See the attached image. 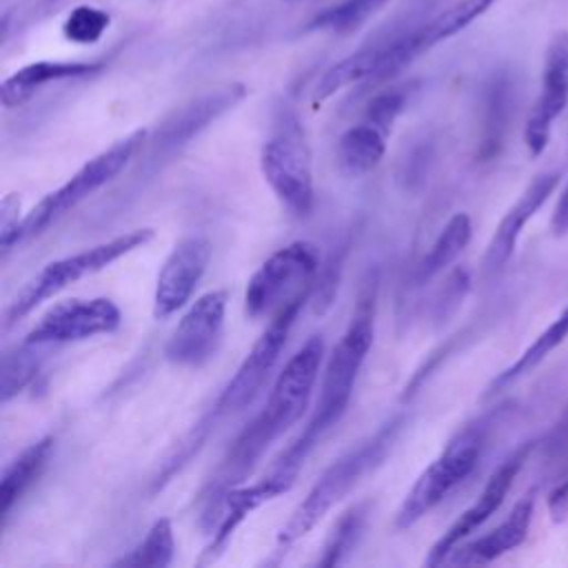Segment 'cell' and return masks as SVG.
<instances>
[{"mask_svg": "<svg viewBox=\"0 0 568 568\" xmlns=\"http://www.w3.org/2000/svg\"><path fill=\"white\" fill-rule=\"evenodd\" d=\"M109 22H111V16L106 11H102L98 7L80 4L67 16V20L62 24V33L69 42L93 44L104 36Z\"/></svg>", "mask_w": 568, "mask_h": 568, "instance_id": "cell-30", "label": "cell"}, {"mask_svg": "<svg viewBox=\"0 0 568 568\" xmlns=\"http://www.w3.org/2000/svg\"><path fill=\"white\" fill-rule=\"evenodd\" d=\"M532 450V442H528L526 446L517 448L513 455H508L488 477V481L484 484L479 497L446 528V532L430 546L424 564L426 566H439L446 561V557L470 535L475 532L484 521H488L490 515H495V510L504 504L515 477L519 475L528 453Z\"/></svg>", "mask_w": 568, "mask_h": 568, "instance_id": "cell-13", "label": "cell"}, {"mask_svg": "<svg viewBox=\"0 0 568 568\" xmlns=\"http://www.w3.org/2000/svg\"><path fill=\"white\" fill-rule=\"evenodd\" d=\"M246 89L237 82L220 87L206 95H200L197 100L189 102L180 111H175L158 131L153 144L160 151H173L175 146H182L189 142L197 131L209 126L215 118H220L224 111L233 109L242 98Z\"/></svg>", "mask_w": 568, "mask_h": 568, "instance_id": "cell-17", "label": "cell"}, {"mask_svg": "<svg viewBox=\"0 0 568 568\" xmlns=\"http://www.w3.org/2000/svg\"><path fill=\"white\" fill-rule=\"evenodd\" d=\"M106 67L104 60H40L31 62L9 78H4L0 87V100L7 109L20 106L29 102L42 87L51 82H62V80H78V78H89L100 73Z\"/></svg>", "mask_w": 568, "mask_h": 568, "instance_id": "cell-19", "label": "cell"}, {"mask_svg": "<svg viewBox=\"0 0 568 568\" xmlns=\"http://www.w3.org/2000/svg\"><path fill=\"white\" fill-rule=\"evenodd\" d=\"M468 286H470V280H468V273L464 268H455L444 286H442V295H439V302H437V308H439V317H446L450 311H455L459 306V302L464 300V295L468 293Z\"/></svg>", "mask_w": 568, "mask_h": 568, "instance_id": "cell-34", "label": "cell"}, {"mask_svg": "<svg viewBox=\"0 0 568 568\" xmlns=\"http://www.w3.org/2000/svg\"><path fill=\"white\" fill-rule=\"evenodd\" d=\"M386 131L364 120L346 129L337 140V169L346 178H359L371 173L384 158L386 151Z\"/></svg>", "mask_w": 568, "mask_h": 568, "instance_id": "cell-20", "label": "cell"}, {"mask_svg": "<svg viewBox=\"0 0 568 568\" xmlns=\"http://www.w3.org/2000/svg\"><path fill=\"white\" fill-rule=\"evenodd\" d=\"M513 106V87L506 75L493 78L486 89L484 98V124H481V142H479V158L490 160L499 153L504 144V135L510 120Z\"/></svg>", "mask_w": 568, "mask_h": 568, "instance_id": "cell-25", "label": "cell"}, {"mask_svg": "<svg viewBox=\"0 0 568 568\" xmlns=\"http://www.w3.org/2000/svg\"><path fill=\"white\" fill-rule=\"evenodd\" d=\"M175 557L173 524L169 517H160L151 524L144 539L129 550V555L113 561L115 568H166Z\"/></svg>", "mask_w": 568, "mask_h": 568, "instance_id": "cell-26", "label": "cell"}, {"mask_svg": "<svg viewBox=\"0 0 568 568\" xmlns=\"http://www.w3.org/2000/svg\"><path fill=\"white\" fill-rule=\"evenodd\" d=\"M211 242L204 235L182 237L160 266L153 291V317L166 320L193 297L211 262Z\"/></svg>", "mask_w": 568, "mask_h": 568, "instance_id": "cell-12", "label": "cell"}, {"mask_svg": "<svg viewBox=\"0 0 568 568\" xmlns=\"http://www.w3.org/2000/svg\"><path fill=\"white\" fill-rule=\"evenodd\" d=\"M566 335H568V306L555 317V322L544 333L537 335V339L508 368H504L499 375L493 377V382L486 388V397L504 390L506 386L515 384L517 379L528 375L532 368H537L548 357V353L555 351L566 339Z\"/></svg>", "mask_w": 568, "mask_h": 568, "instance_id": "cell-24", "label": "cell"}, {"mask_svg": "<svg viewBox=\"0 0 568 568\" xmlns=\"http://www.w3.org/2000/svg\"><path fill=\"white\" fill-rule=\"evenodd\" d=\"M146 140V131L138 129L122 140L113 142L109 149L93 155L89 162H84L64 184L47 193L24 217L16 233V244L31 240L40 233H44L51 224H55L62 215L73 211L80 202L91 197L95 191H100L104 184H109L142 149V142Z\"/></svg>", "mask_w": 568, "mask_h": 568, "instance_id": "cell-5", "label": "cell"}, {"mask_svg": "<svg viewBox=\"0 0 568 568\" xmlns=\"http://www.w3.org/2000/svg\"><path fill=\"white\" fill-rule=\"evenodd\" d=\"M406 98H408V93H406L404 87H395V89H388V91L377 93V95L371 100L364 120L373 122L375 126H379L382 131L388 133L390 126H393V122H395V118L402 113V109H404V104H406Z\"/></svg>", "mask_w": 568, "mask_h": 568, "instance_id": "cell-32", "label": "cell"}, {"mask_svg": "<svg viewBox=\"0 0 568 568\" xmlns=\"http://www.w3.org/2000/svg\"><path fill=\"white\" fill-rule=\"evenodd\" d=\"M304 302L306 300L293 302L271 317L264 333L257 337L253 348L246 353V357L242 359V364L237 366L233 377L226 382V386L217 395L209 419H204L200 426H195V439L191 444L197 446L206 437V433L213 428V424L242 413L257 397V393L266 384L273 366L280 359V353L286 344L291 326H293L300 308L304 306Z\"/></svg>", "mask_w": 568, "mask_h": 568, "instance_id": "cell-8", "label": "cell"}, {"mask_svg": "<svg viewBox=\"0 0 568 568\" xmlns=\"http://www.w3.org/2000/svg\"><path fill=\"white\" fill-rule=\"evenodd\" d=\"M20 213V197L16 193H9L2 197L0 204V244L2 251H11V246H16V233L22 224Z\"/></svg>", "mask_w": 568, "mask_h": 568, "instance_id": "cell-33", "label": "cell"}, {"mask_svg": "<svg viewBox=\"0 0 568 568\" xmlns=\"http://www.w3.org/2000/svg\"><path fill=\"white\" fill-rule=\"evenodd\" d=\"M53 450V437L44 435L29 444L2 473L0 479V515L2 521L9 519L11 508L22 499V495L38 481Z\"/></svg>", "mask_w": 568, "mask_h": 568, "instance_id": "cell-21", "label": "cell"}, {"mask_svg": "<svg viewBox=\"0 0 568 568\" xmlns=\"http://www.w3.org/2000/svg\"><path fill=\"white\" fill-rule=\"evenodd\" d=\"M548 510L552 521H561L568 515V477L564 481H559V486H555L548 495Z\"/></svg>", "mask_w": 568, "mask_h": 568, "instance_id": "cell-35", "label": "cell"}, {"mask_svg": "<svg viewBox=\"0 0 568 568\" xmlns=\"http://www.w3.org/2000/svg\"><path fill=\"white\" fill-rule=\"evenodd\" d=\"M373 335H375V282H368L359 293L357 306L353 311V317L346 331L342 333L339 342L333 346L328 355L315 410L308 424L304 426V430L300 433V437L271 466L273 473L295 479L297 470L302 468L304 459L315 448V444L342 419V415L351 404L357 375L373 346Z\"/></svg>", "mask_w": 568, "mask_h": 568, "instance_id": "cell-2", "label": "cell"}, {"mask_svg": "<svg viewBox=\"0 0 568 568\" xmlns=\"http://www.w3.org/2000/svg\"><path fill=\"white\" fill-rule=\"evenodd\" d=\"M322 359L324 339L322 335H311L277 373L266 406L233 442L213 479V493H224L235 481L244 479L246 473H251L253 466L262 459L266 448L302 419L311 404Z\"/></svg>", "mask_w": 568, "mask_h": 568, "instance_id": "cell-1", "label": "cell"}, {"mask_svg": "<svg viewBox=\"0 0 568 568\" xmlns=\"http://www.w3.org/2000/svg\"><path fill=\"white\" fill-rule=\"evenodd\" d=\"M320 271V253L311 242H291L271 253L251 275L244 308L253 320L273 317L293 302L308 300Z\"/></svg>", "mask_w": 568, "mask_h": 568, "instance_id": "cell-9", "label": "cell"}, {"mask_svg": "<svg viewBox=\"0 0 568 568\" xmlns=\"http://www.w3.org/2000/svg\"><path fill=\"white\" fill-rule=\"evenodd\" d=\"M31 346L22 342L20 348H16V353H7L2 359V386H0V395L2 402L7 404L11 397H16L36 375L38 371V359L36 353L29 351Z\"/></svg>", "mask_w": 568, "mask_h": 568, "instance_id": "cell-31", "label": "cell"}, {"mask_svg": "<svg viewBox=\"0 0 568 568\" xmlns=\"http://www.w3.org/2000/svg\"><path fill=\"white\" fill-rule=\"evenodd\" d=\"M153 237V229H133L129 233L115 235L106 242H100L91 248L78 251L73 255H64L44 264L9 302L4 311V326H13L22 317H27L38 304L53 297L55 293L64 291L69 284L93 275L109 264L118 262L120 257L133 253L135 248L144 246Z\"/></svg>", "mask_w": 568, "mask_h": 568, "instance_id": "cell-4", "label": "cell"}, {"mask_svg": "<svg viewBox=\"0 0 568 568\" xmlns=\"http://www.w3.org/2000/svg\"><path fill=\"white\" fill-rule=\"evenodd\" d=\"M388 0H342L322 13H317L306 29L308 31H328L337 36H348L368 22Z\"/></svg>", "mask_w": 568, "mask_h": 568, "instance_id": "cell-28", "label": "cell"}, {"mask_svg": "<svg viewBox=\"0 0 568 568\" xmlns=\"http://www.w3.org/2000/svg\"><path fill=\"white\" fill-rule=\"evenodd\" d=\"M473 235V224L468 213H455L444 229L439 231V235L435 237V242L430 244L428 253L422 257V262L415 268V284L422 286L426 282H430L433 277H437L439 273H444L468 246Z\"/></svg>", "mask_w": 568, "mask_h": 568, "instance_id": "cell-23", "label": "cell"}, {"mask_svg": "<svg viewBox=\"0 0 568 568\" xmlns=\"http://www.w3.org/2000/svg\"><path fill=\"white\" fill-rule=\"evenodd\" d=\"M226 304L229 293L224 288H213L200 295L166 339V362L184 368H200L209 364L222 344Z\"/></svg>", "mask_w": 568, "mask_h": 568, "instance_id": "cell-10", "label": "cell"}, {"mask_svg": "<svg viewBox=\"0 0 568 568\" xmlns=\"http://www.w3.org/2000/svg\"><path fill=\"white\" fill-rule=\"evenodd\" d=\"M568 106V31H557L546 49L544 73H541V91L530 109L524 129V142L532 158L541 155L550 126L557 115Z\"/></svg>", "mask_w": 568, "mask_h": 568, "instance_id": "cell-14", "label": "cell"}, {"mask_svg": "<svg viewBox=\"0 0 568 568\" xmlns=\"http://www.w3.org/2000/svg\"><path fill=\"white\" fill-rule=\"evenodd\" d=\"M295 479L273 473L268 470L266 477L248 484V486H231L226 488L220 499L215 501L217 506V519H215V530L213 537L209 541V546L202 552L200 564L206 561H215L224 548L229 546L231 537L235 535V530L240 528V524L260 506H264L266 501L275 499L277 495L286 493L293 486Z\"/></svg>", "mask_w": 568, "mask_h": 568, "instance_id": "cell-15", "label": "cell"}, {"mask_svg": "<svg viewBox=\"0 0 568 568\" xmlns=\"http://www.w3.org/2000/svg\"><path fill=\"white\" fill-rule=\"evenodd\" d=\"M366 515H368V504L366 501L355 504L346 513H342V517L335 521V526L331 528V532L326 537L322 555L317 557V566L331 568V566H337L346 559V555L357 544V537L364 528Z\"/></svg>", "mask_w": 568, "mask_h": 568, "instance_id": "cell-29", "label": "cell"}, {"mask_svg": "<svg viewBox=\"0 0 568 568\" xmlns=\"http://www.w3.org/2000/svg\"><path fill=\"white\" fill-rule=\"evenodd\" d=\"M559 178H561L559 171L539 173L537 178L530 180V184L524 189V193L517 197V202L504 213V217L499 220V224L486 246L484 260H481V273L486 280H495L504 271V266L508 264V260L515 253L521 229L528 224V220L541 209V204L557 189Z\"/></svg>", "mask_w": 568, "mask_h": 568, "instance_id": "cell-16", "label": "cell"}, {"mask_svg": "<svg viewBox=\"0 0 568 568\" xmlns=\"http://www.w3.org/2000/svg\"><path fill=\"white\" fill-rule=\"evenodd\" d=\"M382 69V44L362 47L359 51L346 55L344 60L328 67L315 89H313V106H320L337 91L357 84V82H377Z\"/></svg>", "mask_w": 568, "mask_h": 568, "instance_id": "cell-22", "label": "cell"}, {"mask_svg": "<svg viewBox=\"0 0 568 568\" xmlns=\"http://www.w3.org/2000/svg\"><path fill=\"white\" fill-rule=\"evenodd\" d=\"M402 424L404 417H393L375 435L337 457L320 475L306 497L295 506L288 521L280 528L275 539L277 552H286V548H291L297 539L306 537L320 524V519H324V515L362 481L364 475L384 462L402 430Z\"/></svg>", "mask_w": 568, "mask_h": 568, "instance_id": "cell-3", "label": "cell"}, {"mask_svg": "<svg viewBox=\"0 0 568 568\" xmlns=\"http://www.w3.org/2000/svg\"><path fill=\"white\" fill-rule=\"evenodd\" d=\"M488 426L490 419L481 417L457 430L444 450L419 473L397 510L395 526L399 530L410 528L415 521L428 515L455 486H459L475 470L486 444Z\"/></svg>", "mask_w": 568, "mask_h": 568, "instance_id": "cell-6", "label": "cell"}, {"mask_svg": "<svg viewBox=\"0 0 568 568\" xmlns=\"http://www.w3.org/2000/svg\"><path fill=\"white\" fill-rule=\"evenodd\" d=\"M49 2H55V0H36V4H49Z\"/></svg>", "mask_w": 568, "mask_h": 568, "instance_id": "cell-37", "label": "cell"}, {"mask_svg": "<svg viewBox=\"0 0 568 568\" xmlns=\"http://www.w3.org/2000/svg\"><path fill=\"white\" fill-rule=\"evenodd\" d=\"M260 171L282 202L295 217H306L315 202L313 162L304 129L293 113H282L268 140L260 151Z\"/></svg>", "mask_w": 568, "mask_h": 568, "instance_id": "cell-7", "label": "cell"}, {"mask_svg": "<svg viewBox=\"0 0 568 568\" xmlns=\"http://www.w3.org/2000/svg\"><path fill=\"white\" fill-rule=\"evenodd\" d=\"M493 4H495V0H457V2H453L442 13H437L433 20H428L426 24H422L417 29L424 49L428 51L437 42L453 38L455 33L466 29L470 22H475L479 16H484Z\"/></svg>", "mask_w": 568, "mask_h": 568, "instance_id": "cell-27", "label": "cell"}, {"mask_svg": "<svg viewBox=\"0 0 568 568\" xmlns=\"http://www.w3.org/2000/svg\"><path fill=\"white\" fill-rule=\"evenodd\" d=\"M532 513H535V497L526 495L524 499H519L513 506L508 517L497 528H493L490 532L468 541L466 546H457L446 557L444 564L481 566V564L495 561L504 552H508V550L517 548L519 544H524V539L528 537V530H530Z\"/></svg>", "mask_w": 568, "mask_h": 568, "instance_id": "cell-18", "label": "cell"}, {"mask_svg": "<svg viewBox=\"0 0 568 568\" xmlns=\"http://www.w3.org/2000/svg\"><path fill=\"white\" fill-rule=\"evenodd\" d=\"M122 324L118 304L109 297H71L53 304L27 333L24 342L33 346L80 342L95 335H109Z\"/></svg>", "mask_w": 568, "mask_h": 568, "instance_id": "cell-11", "label": "cell"}, {"mask_svg": "<svg viewBox=\"0 0 568 568\" xmlns=\"http://www.w3.org/2000/svg\"><path fill=\"white\" fill-rule=\"evenodd\" d=\"M564 448H568V406H566L559 422L552 426V430L546 437V450L548 453H561Z\"/></svg>", "mask_w": 568, "mask_h": 568, "instance_id": "cell-36", "label": "cell"}]
</instances>
